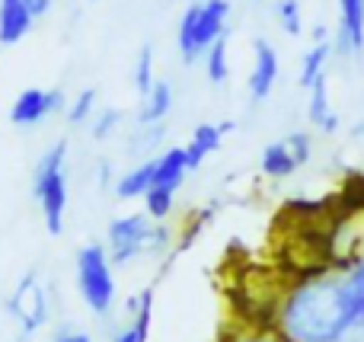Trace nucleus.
Here are the masks:
<instances>
[{
	"instance_id": "f257e3e1",
	"label": "nucleus",
	"mask_w": 364,
	"mask_h": 342,
	"mask_svg": "<svg viewBox=\"0 0 364 342\" xmlns=\"http://www.w3.org/2000/svg\"><path fill=\"white\" fill-rule=\"evenodd\" d=\"M358 326V311L346 275L333 266H314L282 288L278 333L291 342H346Z\"/></svg>"
},
{
	"instance_id": "f03ea898",
	"label": "nucleus",
	"mask_w": 364,
	"mask_h": 342,
	"mask_svg": "<svg viewBox=\"0 0 364 342\" xmlns=\"http://www.w3.org/2000/svg\"><path fill=\"white\" fill-rule=\"evenodd\" d=\"M227 0H205V4H188L179 23V55L186 64H195L201 55H208L214 42L227 32Z\"/></svg>"
},
{
	"instance_id": "7ed1b4c3",
	"label": "nucleus",
	"mask_w": 364,
	"mask_h": 342,
	"mask_svg": "<svg viewBox=\"0 0 364 342\" xmlns=\"http://www.w3.org/2000/svg\"><path fill=\"white\" fill-rule=\"evenodd\" d=\"M64 160H68V144L58 141V144H51L36 164V202L45 215L48 234H61L64 230V211H68Z\"/></svg>"
},
{
	"instance_id": "20e7f679",
	"label": "nucleus",
	"mask_w": 364,
	"mask_h": 342,
	"mask_svg": "<svg viewBox=\"0 0 364 342\" xmlns=\"http://www.w3.org/2000/svg\"><path fill=\"white\" fill-rule=\"evenodd\" d=\"M77 285L93 314H109L115 304V279H112V260L106 247H83L77 253Z\"/></svg>"
},
{
	"instance_id": "39448f33",
	"label": "nucleus",
	"mask_w": 364,
	"mask_h": 342,
	"mask_svg": "<svg viewBox=\"0 0 364 342\" xmlns=\"http://www.w3.org/2000/svg\"><path fill=\"white\" fill-rule=\"evenodd\" d=\"M154 230H157V221H154L147 211L115 218V221L109 224V260H112L115 266H128L132 260L151 253Z\"/></svg>"
},
{
	"instance_id": "423d86ee",
	"label": "nucleus",
	"mask_w": 364,
	"mask_h": 342,
	"mask_svg": "<svg viewBox=\"0 0 364 342\" xmlns=\"http://www.w3.org/2000/svg\"><path fill=\"white\" fill-rule=\"evenodd\" d=\"M10 314L19 320L26 336L45 326V320H48V298H45V288L38 285L36 272H26L23 282L16 285V292L10 298Z\"/></svg>"
},
{
	"instance_id": "0eeeda50",
	"label": "nucleus",
	"mask_w": 364,
	"mask_h": 342,
	"mask_svg": "<svg viewBox=\"0 0 364 342\" xmlns=\"http://www.w3.org/2000/svg\"><path fill=\"white\" fill-rule=\"evenodd\" d=\"M64 109V93L61 90H38L29 87L16 96V102L10 106V122L13 125H38L45 115Z\"/></svg>"
},
{
	"instance_id": "6e6552de",
	"label": "nucleus",
	"mask_w": 364,
	"mask_h": 342,
	"mask_svg": "<svg viewBox=\"0 0 364 342\" xmlns=\"http://www.w3.org/2000/svg\"><path fill=\"white\" fill-rule=\"evenodd\" d=\"M333 48L342 58L364 51V0H339V32Z\"/></svg>"
},
{
	"instance_id": "1a4fd4ad",
	"label": "nucleus",
	"mask_w": 364,
	"mask_h": 342,
	"mask_svg": "<svg viewBox=\"0 0 364 342\" xmlns=\"http://www.w3.org/2000/svg\"><path fill=\"white\" fill-rule=\"evenodd\" d=\"M252 51H256V61H252V70H250V96L256 102H262V100H269V93L275 90L278 55L265 38H256V42H252Z\"/></svg>"
},
{
	"instance_id": "9d476101",
	"label": "nucleus",
	"mask_w": 364,
	"mask_h": 342,
	"mask_svg": "<svg viewBox=\"0 0 364 342\" xmlns=\"http://www.w3.org/2000/svg\"><path fill=\"white\" fill-rule=\"evenodd\" d=\"M32 23H36V16L23 0H0V42L4 45H16L19 38H26Z\"/></svg>"
},
{
	"instance_id": "9b49d317",
	"label": "nucleus",
	"mask_w": 364,
	"mask_h": 342,
	"mask_svg": "<svg viewBox=\"0 0 364 342\" xmlns=\"http://www.w3.org/2000/svg\"><path fill=\"white\" fill-rule=\"evenodd\" d=\"M151 186H157V160H144V164H138L134 170L122 173V176L115 179V196L119 198H144Z\"/></svg>"
},
{
	"instance_id": "f8f14e48",
	"label": "nucleus",
	"mask_w": 364,
	"mask_h": 342,
	"mask_svg": "<svg viewBox=\"0 0 364 342\" xmlns=\"http://www.w3.org/2000/svg\"><path fill=\"white\" fill-rule=\"evenodd\" d=\"M307 115L310 122H314L320 132L333 134L339 132V115L333 112V106H329V87H326V74L320 77V80L310 87V102H307Z\"/></svg>"
},
{
	"instance_id": "ddd939ff",
	"label": "nucleus",
	"mask_w": 364,
	"mask_h": 342,
	"mask_svg": "<svg viewBox=\"0 0 364 342\" xmlns=\"http://www.w3.org/2000/svg\"><path fill=\"white\" fill-rule=\"evenodd\" d=\"M173 109V87L166 80H157V87L144 96V106L138 112V122L141 125H160V122L170 115Z\"/></svg>"
},
{
	"instance_id": "4468645a",
	"label": "nucleus",
	"mask_w": 364,
	"mask_h": 342,
	"mask_svg": "<svg viewBox=\"0 0 364 342\" xmlns=\"http://www.w3.org/2000/svg\"><path fill=\"white\" fill-rule=\"evenodd\" d=\"M188 176V164H186V147H170L164 151V157H157V186L166 189H179Z\"/></svg>"
},
{
	"instance_id": "2eb2a0df",
	"label": "nucleus",
	"mask_w": 364,
	"mask_h": 342,
	"mask_svg": "<svg viewBox=\"0 0 364 342\" xmlns=\"http://www.w3.org/2000/svg\"><path fill=\"white\" fill-rule=\"evenodd\" d=\"M294 170H297V160L291 154L288 141H275V144H269L262 151V173L269 179H288Z\"/></svg>"
},
{
	"instance_id": "dca6fc26",
	"label": "nucleus",
	"mask_w": 364,
	"mask_h": 342,
	"mask_svg": "<svg viewBox=\"0 0 364 342\" xmlns=\"http://www.w3.org/2000/svg\"><path fill=\"white\" fill-rule=\"evenodd\" d=\"M333 51H336L333 42H320V45H314V48L304 55V64H301V87L304 90H310L323 74H326V61H329Z\"/></svg>"
},
{
	"instance_id": "f3484780",
	"label": "nucleus",
	"mask_w": 364,
	"mask_h": 342,
	"mask_svg": "<svg viewBox=\"0 0 364 342\" xmlns=\"http://www.w3.org/2000/svg\"><path fill=\"white\" fill-rule=\"evenodd\" d=\"M346 285H348V294L355 301V311H358V320H364V250L352 253V262H348L346 272Z\"/></svg>"
},
{
	"instance_id": "a211bd4d",
	"label": "nucleus",
	"mask_w": 364,
	"mask_h": 342,
	"mask_svg": "<svg viewBox=\"0 0 364 342\" xmlns=\"http://www.w3.org/2000/svg\"><path fill=\"white\" fill-rule=\"evenodd\" d=\"M173 205H176V189H166V186H151L144 196V211L154 221H164L173 215Z\"/></svg>"
},
{
	"instance_id": "6ab92c4d",
	"label": "nucleus",
	"mask_w": 364,
	"mask_h": 342,
	"mask_svg": "<svg viewBox=\"0 0 364 342\" xmlns=\"http://www.w3.org/2000/svg\"><path fill=\"white\" fill-rule=\"evenodd\" d=\"M227 32L218 38V42L208 48V55H205V64H208V80L211 83H224L227 80V74H230V68H227Z\"/></svg>"
},
{
	"instance_id": "aec40b11",
	"label": "nucleus",
	"mask_w": 364,
	"mask_h": 342,
	"mask_svg": "<svg viewBox=\"0 0 364 342\" xmlns=\"http://www.w3.org/2000/svg\"><path fill=\"white\" fill-rule=\"evenodd\" d=\"M151 320H154V288H144L138 294V311H134V320H132L141 342H147V336H151Z\"/></svg>"
},
{
	"instance_id": "412c9836",
	"label": "nucleus",
	"mask_w": 364,
	"mask_h": 342,
	"mask_svg": "<svg viewBox=\"0 0 364 342\" xmlns=\"http://www.w3.org/2000/svg\"><path fill=\"white\" fill-rule=\"evenodd\" d=\"M134 87H138L141 100H144L147 93H151L154 87H157V80H154V48L151 45H144L138 55V68H134Z\"/></svg>"
},
{
	"instance_id": "4be33fe9",
	"label": "nucleus",
	"mask_w": 364,
	"mask_h": 342,
	"mask_svg": "<svg viewBox=\"0 0 364 342\" xmlns=\"http://www.w3.org/2000/svg\"><path fill=\"white\" fill-rule=\"evenodd\" d=\"M275 13H278V23H282V29L288 32V36H301L304 23H301V4H297V0H278Z\"/></svg>"
},
{
	"instance_id": "5701e85b",
	"label": "nucleus",
	"mask_w": 364,
	"mask_h": 342,
	"mask_svg": "<svg viewBox=\"0 0 364 342\" xmlns=\"http://www.w3.org/2000/svg\"><path fill=\"white\" fill-rule=\"evenodd\" d=\"M93 109H96V90H80L77 100L68 106V122L70 125H83L93 115Z\"/></svg>"
},
{
	"instance_id": "b1692460",
	"label": "nucleus",
	"mask_w": 364,
	"mask_h": 342,
	"mask_svg": "<svg viewBox=\"0 0 364 342\" xmlns=\"http://www.w3.org/2000/svg\"><path fill=\"white\" fill-rule=\"evenodd\" d=\"M220 141H224V132H220V125H198L192 132V141H188V144H195L208 157V154H214L220 147Z\"/></svg>"
},
{
	"instance_id": "393cba45",
	"label": "nucleus",
	"mask_w": 364,
	"mask_h": 342,
	"mask_svg": "<svg viewBox=\"0 0 364 342\" xmlns=\"http://www.w3.org/2000/svg\"><path fill=\"white\" fill-rule=\"evenodd\" d=\"M288 147H291V154H294L297 166H304L310 160V154H314V138H310L307 132H294V134H288Z\"/></svg>"
},
{
	"instance_id": "a878e982",
	"label": "nucleus",
	"mask_w": 364,
	"mask_h": 342,
	"mask_svg": "<svg viewBox=\"0 0 364 342\" xmlns=\"http://www.w3.org/2000/svg\"><path fill=\"white\" fill-rule=\"evenodd\" d=\"M220 342H291V339L278 330H246V333H233V336Z\"/></svg>"
},
{
	"instance_id": "bb28decb",
	"label": "nucleus",
	"mask_w": 364,
	"mask_h": 342,
	"mask_svg": "<svg viewBox=\"0 0 364 342\" xmlns=\"http://www.w3.org/2000/svg\"><path fill=\"white\" fill-rule=\"evenodd\" d=\"M119 122H122L119 109H102V112L96 115V122H93V138H96V141L109 138V134L115 132V125H119Z\"/></svg>"
},
{
	"instance_id": "cd10ccee",
	"label": "nucleus",
	"mask_w": 364,
	"mask_h": 342,
	"mask_svg": "<svg viewBox=\"0 0 364 342\" xmlns=\"http://www.w3.org/2000/svg\"><path fill=\"white\" fill-rule=\"evenodd\" d=\"M201 160H205V154H201L195 144H188V147H186V164H188V173H192V170H198V166H201Z\"/></svg>"
},
{
	"instance_id": "c85d7f7f",
	"label": "nucleus",
	"mask_w": 364,
	"mask_h": 342,
	"mask_svg": "<svg viewBox=\"0 0 364 342\" xmlns=\"http://www.w3.org/2000/svg\"><path fill=\"white\" fill-rule=\"evenodd\" d=\"M23 4L26 6H29V13H32V16H45V13H48L51 10V0H23Z\"/></svg>"
},
{
	"instance_id": "c756f323",
	"label": "nucleus",
	"mask_w": 364,
	"mask_h": 342,
	"mask_svg": "<svg viewBox=\"0 0 364 342\" xmlns=\"http://www.w3.org/2000/svg\"><path fill=\"white\" fill-rule=\"evenodd\" d=\"M55 342H93V339H90V336H87V333H74V330H61V333H58V336H55Z\"/></svg>"
},
{
	"instance_id": "7c9ffc66",
	"label": "nucleus",
	"mask_w": 364,
	"mask_h": 342,
	"mask_svg": "<svg viewBox=\"0 0 364 342\" xmlns=\"http://www.w3.org/2000/svg\"><path fill=\"white\" fill-rule=\"evenodd\" d=\"M310 36H314V45H320V42H329V29H326V26H323V23H316Z\"/></svg>"
},
{
	"instance_id": "2f4dec72",
	"label": "nucleus",
	"mask_w": 364,
	"mask_h": 342,
	"mask_svg": "<svg viewBox=\"0 0 364 342\" xmlns=\"http://www.w3.org/2000/svg\"><path fill=\"white\" fill-rule=\"evenodd\" d=\"M112 342H141V339H138V333H134V326H128V330H119V333H115Z\"/></svg>"
},
{
	"instance_id": "473e14b6",
	"label": "nucleus",
	"mask_w": 364,
	"mask_h": 342,
	"mask_svg": "<svg viewBox=\"0 0 364 342\" xmlns=\"http://www.w3.org/2000/svg\"><path fill=\"white\" fill-rule=\"evenodd\" d=\"M100 183L102 186L112 183V166H109V160H102V164H100Z\"/></svg>"
},
{
	"instance_id": "72a5a7b5",
	"label": "nucleus",
	"mask_w": 364,
	"mask_h": 342,
	"mask_svg": "<svg viewBox=\"0 0 364 342\" xmlns=\"http://www.w3.org/2000/svg\"><path fill=\"white\" fill-rule=\"evenodd\" d=\"M352 134H355V138H361V134H364V122H358V125L352 128Z\"/></svg>"
},
{
	"instance_id": "f704fd0d",
	"label": "nucleus",
	"mask_w": 364,
	"mask_h": 342,
	"mask_svg": "<svg viewBox=\"0 0 364 342\" xmlns=\"http://www.w3.org/2000/svg\"><path fill=\"white\" fill-rule=\"evenodd\" d=\"M358 330H364V320H358Z\"/></svg>"
}]
</instances>
